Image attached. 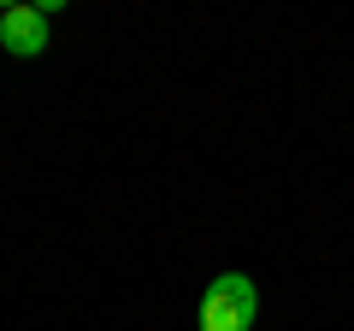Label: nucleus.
Segmentation results:
<instances>
[{
  "label": "nucleus",
  "instance_id": "2",
  "mask_svg": "<svg viewBox=\"0 0 354 331\" xmlns=\"http://www.w3.org/2000/svg\"><path fill=\"white\" fill-rule=\"evenodd\" d=\"M0 48L18 53V60H36L48 48V12L41 6H6L0 12Z\"/></svg>",
  "mask_w": 354,
  "mask_h": 331
},
{
  "label": "nucleus",
  "instance_id": "1",
  "mask_svg": "<svg viewBox=\"0 0 354 331\" xmlns=\"http://www.w3.org/2000/svg\"><path fill=\"white\" fill-rule=\"evenodd\" d=\"M260 314V290L248 272H218L201 296V331H254Z\"/></svg>",
  "mask_w": 354,
  "mask_h": 331
}]
</instances>
